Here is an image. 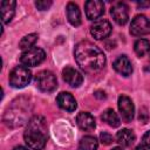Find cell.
<instances>
[{
  "label": "cell",
  "mask_w": 150,
  "mask_h": 150,
  "mask_svg": "<svg viewBox=\"0 0 150 150\" xmlns=\"http://www.w3.org/2000/svg\"><path fill=\"white\" fill-rule=\"evenodd\" d=\"M76 123L79 128L84 131H90L95 128V118L89 112H84V111L80 112L76 117Z\"/></svg>",
  "instance_id": "15"
},
{
  "label": "cell",
  "mask_w": 150,
  "mask_h": 150,
  "mask_svg": "<svg viewBox=\"0 0 150 150\" xmlns=\"http://www.w3.org/2000/svg\"><path fill=\"white\" fill-rule=\"evenodd\" d=\"M46 57V53L43 49L39 47H32L25 50L20 56V62L27 67H34L40 64Z\"/></svg>",
  "instance_id": "5"
},
{
  "label": "cell",
  "mask_w": 150,
  "mask_h": 150,
  "mask_svg": "<svg viewBox=\"0 0 150 150\" xmlns=\"http://www.w3.org/2000/svg\"><path fill=\"white\" fill-rule=\"evenodd\" d=\"M95 97H97V98H100V100H103V98H105V93L103 91V90H97V91H95Z\"/></svg>",
  "instance_id": "26"
},
{
  "label": "cell",
  "mask_w": 150,
  "mask_h": 150,
  "mask_svg": "<svg viewBox=\"0 0 150 150\" xmlns=\"http://www.w3.org/2000/svg\"><path fill=\"white\" fill-rule=\"evenodd\" d=\"M114 69L120 73L121 75L123 76H129L131 73H132V66H131V62L130 60L125 56V55H121L118 56L115 61H114Z\"/></svg>",
  "instance_id": "13"
},
{
  "label": "cell",
  "mask_w": 150,
  "mask_h": 150,
  "mask_svg": "<svg viewBox=\"0 0 150 150\" xmlns=\"http://www.w3.org/2000/svg\"><path fill=\"white\" fill-rule=\"evenodd\" d=\"M36 40H38V34H36V33L28 34V35L23 36V38L20 40L19 47H20L21 49H26V50H27V49H29V48L33 47V45L36 42Z\"/></svg>",
  "instance_id": "21"
},
{
  "label": "cell",
  "mask_w": 150,
  "mask_h": 150,
  "mask_svg": "<svg viewBox=\"0 0 150 150\" xmlns=\"http://www.w3.org/2000/svg\"><path fill=\"white\" fill-rule=\"evenodd\" d=\"M35 84L36 87L45 93H50L56 89L57 80L55 75L49 70H42L36 74L35 76Z\"/></svg>",
  "instance_id": "4"
},
{
  "label": "cell",
  "mask_w": 150,
  "mask_h": 150,
  "mask_svg": "<svg viewBox=\"0 0 150 150\" xmlns=\"http://www.w3.org/2000/svg\"><path fill=\"white\" fill-rule=\"evenodd\" d=\"M35 6L40 11H46L52 6V1L50 0H39V1H35Z\"/></svg>",
  "instance_id": "22"
},
{
  "label": "cell",
  "mask_w": 150,
  "mask_h": 150,
  "mask_svg": "<svg viewBox=\"0 0 150 150\" xmlns=\"http://www.w3.org/2000/svg\"><path fill=\"white\" fill-rule=\"evenodd\" d=\"M56 102L60 108H62L67 111H70V112L74 111L77 107V103H76V100L74 98V96L67 91L60 93L56 97Z\"/></svg>",
  "instance_id": "12"
},
{
  "label": "cell",
  "mask_w": 150,
  "mask_h": 150,
  "mask_svg": "<svg viewBox=\"0 0 150 150\" xmlns=\"http://www.w3.org/2000/svg\"><path fill=\"white\" fill-rule=\"evenodd\" d=\"M100 139H101V142H102L103 144H105V145L111 144V143L114 142L112 136H111L109 132H107V131H103V132L100 134Z\"/></svg>",
  "instance_id": "23"
},
{
  "label": "cell",
  "mask_w": 150,
  "mask_h": 150,
  "mask_svg": "<svg viewBox=\"0 0 150 150\" xmlns=\"http://www.w3.org/2000/svg\"><path fill=\"white\" fill-rule=\"evenodd\" d=\"M130 33L134 36H142L150 34V20L145 15H136L130 25Z\"/></svg>",
  "instance_id": "6"
},
{
  "label": "cell",
  "mask_w": 150,
  "mask_h": 150,
  "mask_svg": "<svg viewBox=\"0 0 150 150\" xmlns=\"http://www.w3.org/2000/svg\"><path fill=\"white\" fill-rule=\"evenodd\" d=\"M111 25L108 20L105 19H100L96 20L91 26H90V34L96 39V40H102L109 36L111 33Z\"/></svg>",
  "instance_id": "7"
},
{
  "label": "cell",
  "mask_w": 150,
  "mask_h": 150,
  "mask_svg": "<svg viewBox=\"0 0 150 150\" xmlns=\"http://www.w3.org/2000/svg\"><path fill=\"white\" fill-rule=\"evenodd\" d=\"M138 118H139V121H141L143 124H145V123L148 122V120H149V114H148V110H146L145 108H142V109L139 110Z\"/></svg>",
  "instance_id": "24"
},
{
  "label": "cell",
  "mask_w": 150,
  "mask_h": 150,
  "mask_svg": "<svg viewBox=\"0 0 150 150\" xmlns=\"http://www.w3.org/2000/svg\"><path fill=\"white\" fill-rule=\"evenodd\" d=\"M62 77L63 80L73 88H77L82 84L83 82V76L81 75V73L79 70H76L73 67H66L62 70Z\"/></svg>",
  "instance_id": "11"
},
{
  "label": "cell",
  "mask_w": 150,
  "mask_h": 150,
  "mask_svg": "<svg viewBox=\"0 0 150 150\" xmlns=\"http://www.w3.org/2000/svg\"><path fill=\"white\" fill-rule=\"evenodd\" d=\"M74 56L82 70L86 73H95L101 70L105 64L103 52L89 41H81L75 46Z\"/></svg>",
  "instance_id": "1"
},
{
  "label": "cell",
  "mask_w": 150,
  "mask_h": 150,
  "mask_svg": "<svg viewBox=\"0 0 150 150\" xmlns=\"http://www.w3.org/2000/svg\"><path fill=\"white\" fill-rule=\"evenodd\" d=\"M13 150H28V149L25 148V146H22V145H18V146H15Z\"/></svg>",
  "instance_id": "27"
},
{
  "label": "cell",
  "mask_w": 150,
  "mask_h": 150,
  "mask_svg": "<svg viewBox=\"0 0 150 150\" xmlns=\"http://www.w3.org/2000/svg\"><path fill=\"white\" fill-rule=\"evenodd\" d=\"M118 109H120L122 120H123L125 123L131 122V120L134 118L135 107H134L132 101H131L128 96L122 95V96L118 97Z\"/></svg>",
  "instance_id": "8"
},
{
  "label": "cell",
  "mask_w": 150,
  "mask_h": 150,
  "mask_svg": "<svg viewBox=\"0 0 150 150\" xmlns=\"http://www.w3.org/2000/svg\"><path fill=\"white\" fill-rule=\"evenodd\" d=\"M135 150H146V149H145V148H143L142 145H139V146H137Z\"/></svg>",
  "instance_id": "28"
},
{
  "label": "cell",
  "mask_w": 150,
  "mask_h": 150,
  "mask_svg": "<svg viewBox=\"0 0 150 150\" xmlns=\"http://www.w3.org/2000/svg\"><path fill=\"white\" fill-rule=\"evenodd\" d=\"M67 19L70 22V25L75 27L81 25V12L76 4L69 2L67 5Z\"/></svg>",
  "instance_id": "16"
},
{
  "label": "cell",
  "mask_w": 150,
  "mask_h": 150,
  "mask_svg": "<svg viewBox=\"0 0 150 150\" xmlns=\"http://www.w3.org/2000/svg\"><path fill=\"white\" fill-rule=\"evenodd\" d=\"M47 124L43 117L34 116L29 122L27 130L23 134V138L28 148L33 150H42L46 145L47 136H46Z\"/></svg>",
  "instance_id": "2"
},
{
  "label": "cell",
  "mask_w": 150,
  "mask_h": 150,
  "mask_svg": "<svg viewBox=\"0 0 150 150\" xmlns=\"http://www.w3.org/2000/svg\"><path fill=\"white\" fill-rule=\"evenodd\" d=\"M143 145L145 146V148H148V149H150V130L149 131H146L144 135H143Z\"/></svg>",
  "instance_id": "25"
},
{
  "label": "cell",
  "mask_w": 150,
  "mask_h": 150,
  "mask_svg": "<svg viewBox=\"0 0 150 150\" xmlns=\"http://www.w3.org/2000/svg\"><path fill=\"white\" fill-rule=\"evenodd\" d=\"M112 150H123V149H122V148H118V146H117V148H114Z\"/></svg>",
  "instance_id": "29"
},
{
  "label": "cell",
  "mask_w": 150,
  "mask_h": 150,
  "mask_svg": "<svg viewBox=\"0 0 150 150\" xmlns=\"http://www.w3.org/2000/svg\"><path fill=\"white\" fill-rule=\"evenodd\" d=\"M102 120H103L107 124H109L110 127H112V128H117V127L120 125V123H121V121H120L117 114H116L112 109H107V110H104L103 114H102Z\"/></svg>",
  "instance_id": "19"
},
{
  "label": "cell",
  "mask_w": 150,
  "mask_h": 150,
  "mask_svg": "<svg viewBox=\"0 0 150 150\" xmlns=\"http://www.w3.org/2000/svg\"><path fill=\"white\" fill-rule=\"evenodd\" d=\"M32 80V71L26 66H16L9 73V84L14 88H23Z\"/></svg>",
  "instance_id": "3"
},
{
  "label": "cell",
  "mask_w": 150,
  "mask_h": 150,
  "mask_svg": "<svg viewBox=\"0 0 150 150\" xmlns=\"http://www.w3.org/2000/svg\"><path fill=\"white\" fill-rule=\"evenodd\" d=\"M84 11L89 20H97L104 13V4L100 0H88L84 4Z\"/></svg>",
  "instance_id": "10"
},
{
  "label": "cell",
  "mask_w": 150,
  "mask_h": 150,
  "mask_svg": "<svg viewBox=\"0 0 150 150\" xmlns=\"http://www.w3.org/2000/svg\"><path fill=\"white\" fill-rule=\"evenodd\" d=\"M110 14L116 23L123 26L128 22L129 19V8L124 2H116L110 8Z\"/></svg>",
  "instance_id": "9"
},
{
  "label": "cell",
  "mask_w": 150,
  "mask_h": 150,
  "mask_svg": "<svg viewBox=\"0 0 150 150\" xmlns=\"http://www.w3.org/2000/svg\"><path fill=\"white\" fill-rule=\"evenodd\" d=\"M98 142L94 136H84L79 143V150H97Z\"/></svg>",
  "instance_id": "18"
},
{
  "label": "cell",
  "mask_w": 150,
  "mask_h": 150,
  "mask_svg": "<svg viewBox=\"0 0 150 150\" xmlns=\"http://www.w3.org/2000/svg\"><path fill=\"white\" fill-rule=\"evenodd\" d=\"M134 49L137 56H144L150 53V42L146 39H138L134 45Z\"/></svg>",
  "instance_id": "20"
},
{
  "label": "cell",
  "mask_w": 150,
  "mask_h": 150,
  "mask_svg": "<svg viewBox=\"0 0 150 150\" xmlns=\"http://www.w3.org/2000/svg\"><path fill=\"white\" fill-rule=\"evenodd\" d=\"M135 134L130 129H122L116 135V139L122 146H130L135 142Z\"/></svg>",
  "instance_id": "17"
},
{
  "label": "cell",
  "mask_w": 150,
  "mask_h": 150,
  "mask_svg": "<svg viewBox=\"0 0 150 150\" xmlns=\"http://www.w3.org/2000/svg\"><path fill=\"white\" fill-rule=\"evenodd\" d=\"M15 6L16 2L12 0H4L0 2V9H1V19L4 23L9 22L15 13Z\"/></svg>",
  "instance_id": "14"
}]
</instances>
